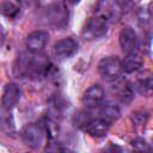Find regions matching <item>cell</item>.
Masks as SVG:
<instances>
[{
	"label": "cell",
	"mask_w": 153,
	"mask_h": 153,
	"mask_svg": "<svg viewBox=\"0 0 153 153\" xmlns=\"http://www.w3.org/2000/svg\"><path fill=\"white\" fill-rule=\"evenodd\" d=\"M20 98V87L16 82L6 84L2 92V105L5 109H12Z\"/></svg>",
	"instance_id": "8fae6325"
},
{
	"label": "cell",
	"mask_w": 153,
	"mask_h": 153,
	"mask_svg": "<svg viewBox=\"0 0 153 153\" xmlns=\"http://www.w3.org/2000/svg\"><path fill=\"white\" fill-rule=\"evenodd\" d=\"M100 118H103L104 121H106L109 124L116 122L118 118H120V109L115 105V104H111V103H106L104 104L102 108H100Z\"/></svg>",
	"instance_id": "5bb4252c"
},
{
	"label": "cell",
	"mask_w": 153,
	"mask_h": 153,
	"mask_svg": "<svg viewBox=\"0 0 153 153\" xmlns=\"http://www.w3.org/2000/svg\"><path fill=\"white\" fill-rule=\"evenodd\" d=\"M98 71L100 76L106 81H114L118 79L123 72L122 61L117 56L103 57L98 63Z\"/></svg>",
	"instance_id": "7a4b0ae2"
},
{
	"label": "cell",
	"mask_w": 153,
	"mask_h": 153,
	"mask_svg": "<svg viewBox=\"0 0 153 153\" xmlns=\"http://www.w3.org/2000/svg\"><path fill=\"white\" fill-rule=\"evenodd\" d=\"M45 16H47L48 23L50 25H53L54 27H57L59 29V27H63V26L67 25L69 13H68L67 7L63 4L55 2V4L50 5L47 8Z\"/></svg>",
	"instance_id": "277c9868"
},
{
	"label": "cell",
	"mask_w": 153,
	"mask_h": 153,
	"mask_svg": "<svg viewBox=\"0 0 153 153\" xmlns=\"http://www.w3.org/2000/svg\"><path fill=\"white\" fill-rule=\"evenodd\" d=\"M139 88H140V92L142 93H149L152 90V78L147 76L145 79H141L139 81Z\"/></svg>",
	"instance_id": "2e32d148"
},
{
	"label": "cell",
	"mask_w": 153,
	"mask_h": 153,
	"mask_svg": "<svg viewBox=\"0 0 153 153\" xmlns=\"http://www.w3.org/2000/svg\"><path fill=\"white\" fill-rule=\"evenodd\" d=\"M108 27L109 20L103 16L96 13L92 18H90L88 23L86 24V27L84 29L82 35L86 39H96L103 37L108 32Z\"/></svg>",
	"instance_id": "3957f363"
},
{
	"label": "cell",
	"mask_w": 153,
	"mask_h": 153,
	"mask_svg": "<svg viewBox=\"0 0 153 153\" xmlns=\"http://www.w3.org/2000/svg\"><path fill=\"white\" fill-rule=\"evenodd\" d=\"M22 139H23V142L30 148H38L43 143L44 131L41 126L36 123H30L23 128Z\"/></svg>",
	"instance_id": "5b68a950"
},
{
	"label": "cell",
	"mask_w": 153,
	"mask_h": 153,
	"mask_svg": "<svg viewBox=\"0 0 153 153\" xmlns=\"http://www.w3.org/2000/svg\"><path fill=\"white\" fill-rule=\"evenodd\" d=\"M51 63L48 57L39 53L20 54L14 63L13 72L18 78L41 79L50 73Z\"/></svg>",
	"instance_id": "6da1fadb"
},
{
	"label": "cell",
	"mask_w": 153,
	"mask_h": 153,
	"mask_svg": "<svg viewBox=\"0 0 153 153\" xmlns=\"http://www.w3.org/2000/svg\"><path fill=\"white\" fill-rule=\"evenodd\" d=\"M2 41H4V31H2V29H1V26H0V44H1Z\"/></svg>",
	"instance_id": "ac0fdd59"
},
{
	"label": "cell",
	"mask_w": 153,
	"mask_h": 153,
	"mask_svg": "<svg viewBox=\"0 0 153 153\" xmlns=\"http://www.w3.org/2000/svg\"><path fill=\"white\" fill-rule=\"evenodd\" d=\"M49 39V35L44 30H35L26 37V48L30 53H39L44 49Z\"/></svg>",
	"instance_id": "52a82bcc"
},
{
	"label": "cell",
	"mask_w": 153,
	"mask_h": 153,
	"mask_svg": "<svg viewBox=\"0 0 153 153\" xmlns=\"http://www.w3.org/2000/svg\"><path fill=\"white\" fill-rule=\"evenodd\" d=\"M120 45L123 53L131 54L135 53L137 49V35L135 30L130 26H124L118 35Z\"/></svg>",
	"instance_id": "8992f818"
},
{
	"label": "cell",
	"mask_w": 153,
	"mask_h": 153,
	"mask_svg": "<svg viewBox=\"0 0 153 153\" xmlns=\"http://www.w3.org/2000/svg\"><path fill=\"white\" fill-rule=\"evenodd\" d=\"M141 67H142V59L140 57V55L136 54V51L131 54H127V56L122 61V69L126 73H134L139 71Z\"/></svg>",
	"instance_id": "4fadbf2b"
},
{
	"label": "cell",
	"mask_w": 153,
	"mask_h": 153,
	"mask_svg": "<svg viewBox=\"0 0 153 153\" xmlns=\"http://www.w3.org/2000/svg\"><path fill=\"white\" fill-rule=\"evenodd\" d=\"M78 51V43L72 37H65L54 44V54L56 57L63 60L73 56Z\"/></svg>",
	"instance_id": "ba28073f"
},
{
	"label": "cell",
	"mask_w": 153,
	"mask_h": 153,
	"mask_svg": "<svg viewBox=\"0 0 153 153\" xmlns=\"http://www.w3.org/2000/svg\"><path fill=\"white\" fill-rule=\"evenodd\" d=\"M110 124L103 118H90L82 127V129L93 137H103L109 131Z\"/></svg>",
	"instance_id": "30bf717a"
},
{
	"label": "cell",
	"mask_w": 153,
	"mask_h": 153,
	"mask_svg": "<svg viewBox=\"0 0 153 153\" xmlns=\"http://www.w3.org/2000/svg\"><path fill=\"white\" fill-rule=\"evenodd\" d=\"M104 96L105 93L100 85H92L84 93L82 102L87 108H97L102 105L104 100Z\"/></svg>",
	"instance_id": "9c48e42d"
},
{
	"label": "cell",
	"mask_w": 153,
	"mask_h": 153,
	"mask_svg": "<svg viewBox=\"0 0 153 153\" xmlns=\"http://www.w3.org/2000/svg\"><path fill=\"white\" fill-rule=\"evenodd\" d=\"M20 5L14 0H4L0 5V12L10 19H16L20 14Z\"/></svg>",
	"instance_id": "9a60e30c"
},
{
	"label": "cell",
	"mask_w": 153,
	"mask_h": 153,
	"mask_svg": "<svg viewBox=\"0 0 153 153\" xmlns=\"http://www.w3.org/2000/svg\"><path fill=\"white\" fill-rule=\"evenodd\" d=\"M112 82H115V85L112 86V90L117 94V97L123 103H129L134 97V92H133V88H131L130 84L126 80H122L121 76L118 79L114 80Z\"/></svg>",
	"instance_id": "7c38bea8"
},
{
	"label": "cell",
	"mask_w": 153,
	"mask_h": 153,
	"mask_svg": "<svg viewBox=\"0 0 153 153\" xmlns=\"http://www.w3.org/2000/svg\"><path fill=\"white\" fill-rule=\"evenodd\" d=\"M69 1H71V2H73V4H75V2H78L79 0H69Z\"/></svg>",
	"instance_id": "d6986e66"
},
{
	"label": "cell",
	"mask_w": 153,
	"mask_h": 153,
	"mask_svg": "<svg viewBox=\"0 0 153 153\" xmlns=\"http://www.w3.org/2000/svg\"><path fill=\"white\" fill-rule=\"evenodd\" d=\"M131 146H133L135 149H137V151H146V149H149V148H148V143H147L143 139H141V137H136L135 140H133V141H131Z\"/></svg>",
	"instance_id": "e0dca14e"
}]
</instances>
